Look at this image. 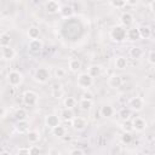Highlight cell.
Instances as JSON below:
<instances>
[{
	"mask_svg": "<svg viewBox=\"0 0 155 155\" xmlns=\"http://www.w3.org/2000/svg\"><path fill=\"white\" fill-rule=\"evenodd\" d=\"M40 153H41V150H40V148L36 147V145H31V147L29 148V154H30V155H36V154H40Z\"/></svg>",
	"mask_w": 155,
	"mask_h": 155,
	"instance_id": "obj_38",
	"label": "cell"
},
{
	"mask_svg": "<svg viewBox=\"0 0 155 155\" xmlns=\"http://www.w3.org/2000/svg\"><path fill=\"white\" fill-rule=\"evenodd\" d=\"M144 107V102L140 97H133L128 102V108L133 111H140Z\"/></svg>",
	"mask_w": 155,
	"mask_h": 155,
	"instance_id": "obj_6",
	"label": "cell"
},
{
	"mask_svg": "<svg viewBox=\"0 0 155 155\" xmlns=\"http://www.w3.org/2000/svg\"><path fill=\"white\" fill-rule=\"evenodd\" d=\"M148 62L153 65V64H155V52L151 50L150 52H149V56H148Z\"/></svg>",
	"mask_w": 155,
	"mask_h": 155,
	"instance_id": "obj_39",
	"label": "cell"
},
{
	"mask_svg": "<svg viewBox=\"0 0 155 155\" xmlns=\"http://www.w3.org/2000/svg\"><path fill=\"white\" fill-rule=\"evenodd\" d=\"M127 64H128V62H127L126 57H124V56L116 57V59H115V68L116 69H125L127 67Z\"/></svg>",
	"mask_w": 155,
	"mask_h": 155,
	"instance_id": "obj_22",
	"label": "cell"
},
{
	"mask_svg": "<svg viewBox=\"0 0 155 155\" xmlns=\"http://www.w3.org/2000/svg\"><path fill=\"white\" fill-rule=\"evenodd\" d=\"M132 127H133V131L142 132L147 128V121L142 117H134L132 120Z\"/></svg>",
	"mask_w": 155,
	"mask_h": 155,
	"instance_id": "obj_9",
	"label": "cell"
},
{
	"mask_svg": "<svg viewBox=\"0 0 155 155\" xmlns=\"http://www.w3.org/2000/svg\"><path fill=\"white\" fill-rule=\"evenodd\" d=\"M16 56V51L11 47V46H5L1 48V57L6 61H11Z\"/></svg>",
	"mask_w": 155,
	"mask_h": 155,
	"instance_id": "obj_12",
	"label": "cell"
},
{
	"mask_svg": "<svg viewBox=\"0 0 155 155\" xmlns=\"http://www.w3.org/2000/svg\"><path fill=\"white\" fill-rule=\"evenodd\" d=\"M48 78H50V71L47 68H38L34 73V79L36 82L44 84L48 80Z\"/></svg>",
	"mask_w": 155,
	"mask_h": 155,
	"instance_id": "obj_4",
	"label": "cell"
},
{
	"mask_svg": "<svg viewBox=\"0 0 155 155\" xmlns=\"http://www.w3.org/2000/svg\"><path fill=\"white\" fill-rule=\"evenodd\" d=\"M109 36L115 42H122L126 39V28L122 25H114L110 29Z\"/></svg>",
	"mask_w": 155,
	"mask_h": 155,
	"instance_id": "obj_1",
	"label": "cell"
},
{
	"mask_svg": "<svg viewBox=\"0 0 155 155\" xmlns=\"http://www.w3.org/2000/svg\"><path fill=\"white\" fill-rule=\"evenodd\" d=\"M4 113H5V109H4V108H0V116H2Z\"/></svg>",
	"mask_w": 155,
	"mask_h": 155,
	"instance_id": "obj_46",
	"label": "cell"
},
{
	"mask_svg": "<svg viewBox=\"0 0 155 155\" xmlns=\"http://www.w3.org/2000/svg\"><path fill=\"white\" fill-rule=\"evenodd\" d=\"M34 1H35V2H36V1H38V0H34ZM39 1H40V0H39Z\"/></svg>",
	"mask_w": 155,
	"mask_h": 155,
	"instance_id": "obj_47",
	"label": "cell"
},
{
	"mask_svg": "<svg viewBox=\"0 0 155 155\" xmlns=\"http://www.w3.org/2000/svg\"><path fill=\"white\" fill-rule=\"evenodd\" d=\"M126 4H128L130 6H136L138 4V0H126Z\"/></svg>",
	"mask_w": 155,
	"mask_h": 155,
	"instance_id": "obj_43",
	"label": "cell"
},
{
	"mask_svg": "<svg viewBox=\"0 0 155 155\" xmlns=\"http://www.w3.org/2000/svg\"><path fill=\"white\" fill-rule=\"evenodd\" d=\"M54 75H56L57 79H63L65 76V70L63 68H57L54 70Z\"/></svg>",
	"mask_w": 155,
	"mask_h": 155,
	"instance_id": "obj_36",
	"label": "cell"
},
{
	"mask_svg": "<svg viewBox=\"0 0 155 155\" xmlns=\"http://www.w3.org/2000/svg\"><path fill=\"white\" fill-rule=\"evenodd\" d=\"M108 85H109L110 88H119V87L122 85V79H121V76H120V75H116V74L109 76V79H108Z\"/></svg>",
	"mask_w": 155,
	"mask_h": 155,
	"instance_id": "obj_13",
	"label": "cell"
},
{
	"mask_svg": "<svg viewBox=\"0 0 155 155\" xmlns=\"http://www.w3.org/2000/svg\"><path fill=\"white\" fill-rule=\"evenodd\" d=\"M114 114V108L109 104H105L101 108V116L102 117H110Z\"/></svg>",
	"mask_w": 155,
	"mask_h": 155,
	"instance_id": "obj_19",
	"label": "cell"
},
{
	"mask_svg": "<svg viewBox=\"0 0 155 155\" xmlns=\"http://www.w3.org/2000/svg\"><path fill=\"white\" fill-rule=\"evenodd\" d=\"M48 154H59V151L58 150H50Z\"/></svg>",
	"mask_w": 155,
	"mask_h": 155,
	"instance_id": "obj_45",
	"label": "cell"
},
{
	"mask_svg": "<svg viewBox=\"0 0 155 155\" xmlns=\"http://www.w3.org/2000/svg\"><path fill=\"white\" fill-rule=\"evenodd\" d=\"M38 98H39V96H38V93L34 92V91L28 90V91H25V92L23 93V103H24L25 105H28V107L35 105V104L38 103Z\"/></svg>",
	"mask_w": 155,
	"mask_h": 155,
	"instance_id": "obj_3",
	"label": "cell"
},
{
	"mask_svg": "<svg viewBox=\"0 0 155 155\" xmlns=\"http://www.w3.org/2000/svg\"><path fill=\"white\" fill-rule=\"evenodd\" d=\"M28 36L30 38V39H38L39 36H40V30H39V28H36V27H30L29 29H28Z\"/></svg>",
	"mask_w": 155,
	"mask_h": 155,
	"instance_id": "obj_30",
	"label": "cell"
},
{
	"mask_svg": "<svg viewBox=\"0 0 155 155\" xmlns=\"http://www.w3.org/2000/svg\"><path fill=\"white\" fill-rule=\"evenodd\" d=\"M120 139H121V143H124V144H130V143L132 142V134H131V132H125V131H124V133L121 134Z\"/></svg>",
	"mask_w": 155,
	"mask_h": 155,
	"instance_id": "obj_33",
	"label": "cell"
},
{
	"mask_svg": "<svg viewBox=\"0 0 155 155\" xmlns=\"http://www.w3.org/2000/svg\"><path fill=\"white\" fill-rule=\"evenodd\" d=\"M63 103H64V107H65V108H70V109H73V108L76 105V101H75L74 97H67V98L63 101Z\"/></svg>",
	"mask_w": 155,
	"mask_h": 155,
	"instance_id": "obj_32",
	"label": "cell"
},
{
	"mask_svg": "<svg viewBox=\"0 0 155 155\" xmlns=\"http://www.w3.org/2000/svg\"><path fill=\"white\" fill-rule=\"evenodd\" d=\"M126 38L131 41H136L139 39V31H138V28L136 27H132L130 29L126 30Z\"/></svg>",
	"mask_w": 155,
	"mask_h": 155,
	"instance_id": "obj_15",
	"label": "cell"
},
{
	"mask_svg": "<svg viewBox=\"0 0 155 155\" xmlns=\"http://www.w3.org/2000/svg\"><path fill=\"white\" fill-rule=\"evenodd\" d=\"M133 21H134V18H133L132 13H130V12H124V13L121 15V17H120L121 25L125 27V28L131 27V25L133 24Z\"/></svg>",
	"mask_w": 155,
	"mask_h": 155,
	"instance_id": "obj_11",
	"label": "cell"
},
{
	"mask_svg": "<svg viewBox=\"0 0 155 155\" xmlns=\"http://www.w3.org/2000/svg\"><path fill=\"white\" fill-rule=\"evenodd\" d=\"M59 13H61L62 17L68 18V17H71L74 15V8L71 6H69V5H65V6L59 8Z\"/></svg>",
	"mask_w": 155,
	"mask_h": 155,
	"instance_id": "obj_21",
	"label": "cell"
},
{
	"mask_svg": "<svg viewBox=\"0 0 155 155\" xmlns=\"http://www.w3.org/2000/svg\"><path fill=\"white\" fill-rule=\"evenodd\" d=\"M119 116L121 120H127L130 119L131 116V109L130 108H122L120 111H119Z\"/></svg>",
	"mask_w": 155,
	"mask_h": 155,
	"instance_id": "obj_31",
	"label": "cell"
},
{
	"mask_svg": "<svg viewBox=\"0 0 155 155\" xmlns=\"http://www.w3.org/2000/svg\"><path fill=\"white\" fill-rule=\"evenodd\" d=\"M11 44V36L7 33H2L0 34V46L5 47V46H10Z\"/></svg>",
	"mask_w": 155,
	"mask_h": 155,
	"instance_id": "obj_28",
	"label": "cell"
},
{
	"mask_svg": "<svg viewBox=\"0 0 155 155\" xmlns=\"http://www.w3.org/2000/svg\"><path fill=\"white\" fill-rule=\"evenodd\" d=\"M42 41L38 38V39H31L30 41H29V44H28V48H29V51L30 52H33V53H39L41 50H42Z\"/></svg>",
	"mask_w": 155,
	"mask_h": 155,
	"instance_id": "obj_8",
	"label": "cell"
},
{
	"mask_svg": "<svg viewBox=\"0 0 155 155\" xmlns=\"http://www.w3.org/2000/svg\"><path fill=\"white\" fill-rule=\"evenodd\" d=\"M52 94L54 98H61L63 96V91L62 88H58V90H52Z\"/></svg>",
	"mask_w": 155,
	"mask_h": 155,
	"instance_id": "obj_40",
	"label": "cell"
},
{
	"mask_svg": "<svg viewBox=\"0 0 155 155\" xmlns=\"http://www.w3.org/2000/svg\"><path fill=\"white\" fill-rule=\"evenodd\" d=\"M76 84H78L79 87H81L84 90H87L88 87H91L93 85V78L90 76L87 73H81L76 79Z\"/></svg>",
	"mask_w": 155,
	"mask_h": 155,
	"instance_id": "obj_2",
	"label": "cell"
},
{
	"mask_svg": "<svg viewBox=\"0 0 155 155\" xmlns=\"http://www.w3.org/2000/svg\"><path fill=\"white\" fill-rule=\"evenodd\" d=\"M27 116H28L27 110H25V109H23V108H19V109H17V110L15 111V119H16L17 121L27 120Z\"/></svg>",
	"mask_w": 155,
	"mask_h": 155,
	"instance_id": "obj_27",
	"label": "cell"
},
{
	"mask_svg": "<svg viewBox=\"0 0 155 155\" xmlns=\"http://www.w3.org/2000/svg\"><path fill=\"white\" fill-rule=\"evenodd\" d=\"M110 4L115 8H122L126 5V0H110Z\"/></svg>",
	"mask_w": 155,
	"mask_h": 155,
	"instance_id": "obj_35",
	"label": "cell"
},
{
	"mask_svg": "<svg viewBox=\"0 0 155 155\" xmlns=\"http://www.w3.org/2000/svg\"><path fill=\"white\" fill-rule=\"evenodd\" d=\"M7 80H8V84L11 85V86H18L21 82H22V80H23V76H22V74L19 73V71H17V70H12V71H10L8 73V75H7Z\"/></svg>",
	"mask_w": 155,
	"mask_h": 155,
	"instance_id": "obj_5",
	"label": "cell"
},
{
	"mask_svg": "<svg viewBox=\"0 0 155 155\" xmlns=\"http://www.w3.org/2000/svg\"><path fill=\"white\" fill-rule=\"evenodd\" d=\"M27 138H28V142L29 143H36L39 142L40 139V133L38 131H28L27 132Z\"/></svg>",
	"mask_w": 155,
	"mask_h": 155,
	"instance_id": "obj_26",
	"label": "cell"
},
{
	"mask_svg": "<svg viewBox=\"0 0 155 155\" xmlns=\"http://www.w3.org/2000/svg\"><path fill=\"white\" fill-rule=\"evenodd\" d=\"M61 117H62L64 121H71V119L74 117L73 109H70V108H63V109L61 110Z\"/></svg>",
	"mask_w": 155,
	"mask_h": 155,
	"instance_id": "obj_20",
	"label": "cell"
},
{
	"mask_svg": "<svg viewBox=\"0 0 155 155\" xmlns=\"http://www.w3.org/2000/svg\"><path fill=\"white\" fill-rule=\"evenodd\" d=\"M87 74H88L90 76H92V78H98V76L102 74V67L98 65V64H93V65H91V67L88 68Z\"/></svg>",
	"mask_w": 155,
	"mask_h": 155,
	"instance_id": "obj_18",
	"label": "cell"
},
{
	"mask_svg": "<svg viewBox=\"0 0 155 155\" xmlns=\"http://www.w3.org/2000/svg\"><path fill=\"white\" fill-rule=\"evenodd\" d=\"M16 130L18 133H27L29 131V122L27 120H21L16 125Z\"/></svg>",
	"mask_w": 155,
	"mask_h": 155,
	"instance_id": "obj_17",
	"label": "cell"
},
{
	"mask_svg": "<svg viewBox=\"0 0 155 155\" xmlns=\"http://www.w3.org/2000/svg\"><path fill=\"white\" fill-rule=\"evenodd\" d=\"M52 130V134L53 136H56V137H58V138H62L64 134H65V127L64 126H62L61 124L59 125H57V126H54L53 128H51Z\"/></svg>",
	"mask_w": 155,
	"mask_h": 155,
	"instance_id": "obj_23",
	"label": "cell"
},
{
	"mask_svg": "<svg viewBox=\"0 0 155 155\" xmlns=\"http://www.w3.org/2000/svg\"><path fill=\"white\" fill-rule=\"evenodd\" d=\"M59 8H61V6H59L58 1H56V0H48V1L46 2V5H45L46 12H47V13H51V15L59 12Z\"/></svg>",
	"mask_w": 155,
	"mask_h": 155,
	"instance_id": "obj_10",
	"label": "cell"
},
{
	"mask_svg": "<svg viewBox=\"0 0 155 155\" xmlns=\"http://www.w3.org/2000/svg\"><path fill=\"white\" fill-rule=\"evenodd\" d=\"M79 105H80V109H81V110H84V111H88V110H91V108H92V101L81 98Z\"/></svg>",
	"mask_w": 155,
	"mask_h": 155,
	"instance_id": "obj_29",
	"label": "cell"
},
{
	"mask_svg": "<svg viewBox=\"0 0 155 155\" xmlns=\"http://www.w3.org/2000/svg\"><path fill=\"white\" fill-rule=\"evenodd\" d=\"M130 56L133 59H138V58H140L143 56V50L140 47H137V46L131 47L130 48Z\"/></svg>",
	"mask_w": 155,
	"mask_h": 155,
	"instance_id": "obj_24",
	"label": "cell"
},
{
	"mask_svg": "<svg viewBox=\"0 0 155 155\" xmlns=\"http://www.w3.org/2000/svg\"><path fill=\"white\" fill-rule=\"evenodd\" d=\"M139 31V39H149L151 36V29L148 25H142L138 28Z\"/></svg>",
	"mask_w": 155,
	"mask_h": 155,
	"instance_id": "obj_16",
	"label": "cell"
},
{
	"mask_svg": "<svg viewBox=\"0 0 155 155\" xmlns=\"http://www.w3.org/2000/svg\"><path fill=\"white\" fill-rule=\"evenodd\" d=\"M82 98L84 99H88V101H93V93L91 91H88V88L82 93Z\"/></svg>",
	"mask_w": 155,
	"mask_h": 155,
	"instance_id": "obj_37",
	"label": "cell"
},
{
	"mask_svg": "<svg viewBox=\"0 0 155 155\" xmlns=\"http://www.w3.org/2000/svg\"><path fill=\"white\" fill-rule=\"evenodd\" d=\"M69 69H70V71L76 73L78 70L81 69V62H80L79 59H76V58L70 59V61H69Z\"/></svg>",
	"mask_w": 155,
	"mask_h": 155,
	"instance_id": "obj_25",
	"label": "cell"
},
{
	"mask_svg": "<svg viewBox=\"0 0 155 155\" xmlns=\"http://www.w3.org/2000/svg\"><path fill=\"white\" fill-rule=\"evenodd\" d=\"M18 154H29V148H21V149H18Z\"/></svg>",
	"mask_w": 155,
	"mask_h": 155,
	"instance_id": "obj_42",
	"label": "cell"
},
{
	"mask_svg": "<svg viewBox=\"0 0 155 155\" xmlns=\"http://www.w3.org/2000/svg\"><path fill=\"white\" fill-rule=\"evenodd\" d=\"M70 154H71V155H82V154H84V150H81V149L76 148V149L70 150Z\"/></svg>",
	"mask_w": 155,
	"mask_h": 155,
	"instance_id": "obj_41",
	"label": "cell"
},
{
	"mask_svg": "<svg viewBox=\"0 0 155 155\" xmlns=\"http://www.w3.org/2000/svg\"><path fill=\"white\" fill-rule=\"evenodd\" d=\"M71 126H73V128H74L75 131H82V130L86 128L87 122H86V120H85L84 117H81V116H74V117L71 119Z\"/></svg>",
	"mask_w": 155,
	"mask_h": 155,
	"instance_id": "obj_7",
	"label": "cell"
},
{
	"mask_svg": "<svg viewBox=\"0 0 155 155\" xmlns=\"http://www.w3.org/2000/svg\"><path fill=\"white\" fill-rule=\"evenodd\" d=\"M58 88H62V85L61 84H53L52 85V90H58Z\"/></svg>",
	"mask_w": 155,
	"mask_h": 155,
	"instance_id": "obj_44",
	"label": "cell"
},
{
	"mask_svg": "<svg viewBox=\"0 0 155 155\" xmlns=\"http://www.w3.org/2000/svg\"><path fill=\"white\" fill-rule=\"evenodd\" d=\"M122 130L125 131V132H132L133 131V127H132V121L130 120V119H127V120H124V122H122Z\"/></svg>",
	"mask_w": 155,
	"mask_h": 155,
	"instance_id": "obj_34",
	"label": "cell"
},
{
	"mask_svg": "<svg viewBox=\"0 0 155 155\" xmlns=\"http://www.w3.org/2000/svg\"><path fill=\"white\" fill-rule=\"evenodd\" d=\"M61 124V120H59V117L57 116V115H54V114H50V115H47L46 117H45V125L47 126V127H50V128H53L54 126H57V125H59Z\"/></svg>",
	"mask_w": 155,
	"mask_h": 155,
	"instance_id": "obj_14",
	"label": "cell"
}]
</instances>
